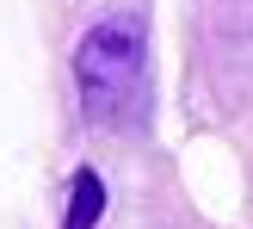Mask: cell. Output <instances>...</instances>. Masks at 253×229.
<instances>
[{
    "mask_svg": "<svg viewBox=\"0 0 253 229\" xmlns=\"http://www.w3.org/2000/svg\"><path fill=\"white\" fill-rule=\"evenodd\" d=\"M142 19L136 12H118V19H99L93 31L74 44V87H81V106L93 124L124 118V106L136 99V81H142Z\"/></svg>",
    "mask_w": 253,
    "mask_h": 229,
    "instance_id": "obj_1",
    "label": "cell"
},
{
    "mask_svg": "<svg viewBox=\"0 0 253 229\" xmlns=\"http://www.w3.org/2000/svg\"><path fill=\"white\" fill-rule=\"evenodd\" d=\"M99 211H105V186H99L93 168H81V173H74V192H68V223H62V229H93Z\"/></svg>",
    "mask_w": 253,
    "mask_h": 229,
    "instance_id": "obj_2",
    "label": "cell"
}]
</instances>
